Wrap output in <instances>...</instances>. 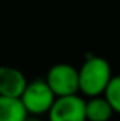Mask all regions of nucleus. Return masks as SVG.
Returning <instances> with one entry per match:
<instances>
[{
	"instance_id": "f257e3e1",
	"label": "nucleus",
	"mask_w": 120,
	"mask_h": 121,
	"mask_svg": "<svg viewBox=\"0 0 120 121\" xmlns=\"http://www.w3.org/2000/svg\"><path fill=\"white\" fill-rule=\"evenodd\" d=\"M112 76V68L107 60L102 56L89 55L78 69L79 91L89 99L103 96Z\"/></svg>"
},
{
	"instance_id": "f03ea898",
	"label": "nucleus",
	"mask_w": 120,
	"mask_h": 121,
	"mask_svg": "<svg viewBox=\"0 0 120 121\" xmlns=\"http://www.w3.org/2000/svg\"><path fill=\"white\" fill-rule=\"evenodd\" d=\"M55 99V94L51 91L44 79H35L32 82H28L20 96V100L27 114L34 117L47 114Z\"/></svg>"
},
{
	"instance_id": "7ed1b4c3",
	"label": "nucleus",
	"mask_w": 120,
	"mask_h": 121,
	"mask_svg": "<svg viewBox=\"0 0 120 121\" xmlns=\"http://www.w3.org/2000/svg\"><path fill=\"white\" fill-rule=\"evenodd\" d=\"M44 80L55 94V97L72 96L78 94L79 91L78 69L71 63H55L50 68Z\"/></svg>"
},
{
	"instance_id": "20e7f679",
	"label": "nucleus",
	"mask_w": 120,
	"mask_h": 121,
	"mask_svg": "<svg viewBox=\"0 0 120 121\" xmlns=\"http://www.w3.org/2000/svg\"><path fill=\"white\" fill-rule=\"evenodd\" d=\"M47 114L48 121H86L85 100L78 94L57 97Z\"/></svg>"
},
{
	"instance_id": "39448f33",
	"label": "nucleus",
	"mask_w": 120,
	"mask_h": 121,
	"mask_svg": "<svg viewBox=\"0 0 120 121\" xmlns=\"http://www.w3.org/2000/svg\"><path fill=\"white\" fill-rule=\"evenodd\" d=\"M24 73L13 66H0V96L20 99L27 86Z\"/></svg>"
},
{
	"instance_id": "423d86ee",
	"label": "nucleus",
	"mask_w": 120,
	"mask_h": 121,
	"mask_svg": "<svg viewBox=\"0 0 120 121\" xmlns=\"http://www.w3.org/2000/svg\"><path fill=\"white\" fill-rule=\"evenodd\" d=\"M86 121H109L113 117V110L103 96L90 97L85 101Z\"/></svg>"
},
{
	"instance_id": "0eeeda50",
	"label": "nucleus",
	"mask_w": 120,
	"mask_h": 121,
	"mask_svg": "<svg viewBox=\"0 0 120 121\" xmlns=\"http://www.w3.org/2000/svg\"><path fill=\"white\" fill-rule=\"evenodd\" d=\"M27 117L20 99L0 96V121H24Z\"/></svg>"
},
{
	"instance_id": "6e6552de",
	"label": "nucleus",
	"mask_w": 120,
	"mask_h": 121,
	"mask_svg": "<svg viewBox=\"0 0 120 121\" xmlns=\"http://www.w3.org/2000/svg\"><path fill=\"white\" fill-rule=\"evenodd\" d=\"M103 97L110 104L113 113L120 114V75L112 76L106 90L103 93Z\"/></svg>"
},
{
	"instance_id": "1a4fd4ad",
	"label": "nucleus",
	"mask_w": 120,
	"mask_h": 121,
	"mask_svg": "<svg viewBox=\"0 0 120 121\" xmlns=\"http://www.w3.org/2000/svg\"><path fill=\"white\" fill-rule=\"evenodd\" d=\"M24 121H41V120H40L38 117H34V116H31V117H27Z\"/></svg>"
}]
</instances>
